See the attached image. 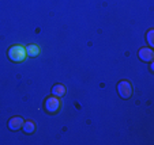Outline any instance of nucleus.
Listing matches in <instances>:
<instances>
[{"label":"nucleus","instance_id":"f257e3e1","mask_svg":"<svg viewBox=\"0 0 154 145\" xmlns=\"http://www.w3.org/2000/svg\"><path fill=\"white\" fill-rule=\"evenodd\" d=\"M7 56L14 62H23L29 57L26 52V46H23V45H12L7 52Z\"/></svg>","mask_w":154,"mask_h":145},{"label":"nucleus","instance_id":"f03ea898","mask_svg":"<svg viewBox=\"0 0 154 145\" xmlns=\"http://www.w3.org/2000/svg\"><path fill=\"white\" fill-rule=\"evenodd\" d=\"M132 92H134V90H132V86H131L130 81L122 80L117 83V94L123 99H130L132 96Z\"/></svg>","mask_w":154,"mask_h":145},{"label":"nucleus","instance_id":"7ed1b4c3","mask_svg":"<svg viewBox=\"0 0 154 145\" xmlns=\"http://www.w3.org/2000/svg\"><path fill=\"white\" fill-rule=\"evenodd\" d=\"M61 107V102L60 99H59V96H49V98H47V100H45V110L48 111L49 114H55L57 113L59 110H60Z\"/></svg>","mask_w":154,"mask_h":145},{"label":"nucleus","instance_id":"20e7f679","mask_svg":"<svg viewBox=\"0 0 154 145\" xmlns=\"http://www.w3.org/2000/svg\"><path fill=\"white\" fill-rule=\"evenodd\" d=\"M138 57L143 61V62H151L154 58V52L151 48H142L138 52Z\"/></svg>","mask_w":154,"mask_h":145},{"label":"nucleus","instance_id":"39448f33","mask_svg":"<svg viewBox=\"0 0 154 145\" xmlns=\"http://www.w3.org/2000/svg\"><path fill=\"white\" fill-rule=\"evenodd\" d=\"M23 118L22 117H12L8 119V128L10 130H19L22 126H23Z\"/></svg>","mask_w":154,"mask_h":145},{"label":"nucleus","instance_id":"423d86ee","mask_svg":"<svg viewBox=\"0 0 154 145\" xmlns=\"http://www.w3.org/2000/svg\"><path fill=\"white\" fill-rule=\"evenodd\" d=\"M26 52H27L29 57H37V56L40 54V46L35 44H30L26 46Z\"/></svg>","mask_w":154,"mask_h":145},{"label":"nucleus","instance_id":"0eeeda50","mask_svg":"<svg viewBox=\"0 0 154 145\" xmlns=\"http://www.w3.org/2000/svg\"><path fill=\"white\" fill-rule=\"evenodd\" d=\"M66 87H64L63 84H55L52 87V95H55V96H64L66 95Z\"/></svg>","mask_w":154,"mask_h":145},{"label":"nucleus","instance_id":"6e6552de","mask_svg":"<svg viewBox=\"0 0 154 145\" xmlns=\"http://www.w3.org/2000/svg\"><path fill=\"white\" fill-rule=\"evenodd\" d=\"M22 128H23V132L26 134H32L35 132V123L33 121H25Z\"/></svg>","mask_w":154,"mask_h":145},{"label":"nucleus","instance_id":"1a4fd4ad","mask_svg":"<svg viewBox=\"0 0 154 145\" xmlns=\"http://www.w3.org/2000/svg\"><path fill=\"white\" fill-rule=\"evenodd\" d=\"M146 39H147L149 46L153 48V46H154V30H153V29H150V30L147 31V34H146Z\"/></svg>","mask_w":154,"mask_h":145}]
</instances>
